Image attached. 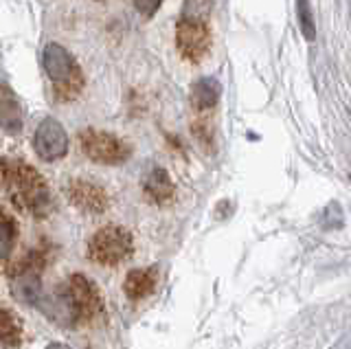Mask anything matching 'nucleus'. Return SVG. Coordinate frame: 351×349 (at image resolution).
I'll return each mask as SVG.
<instances>
[{
	"instance_id": "nucleus-15",
	"label": "nucleus",
	"mask_w": 351,
	"mask_h": 349,
	"mask_svg": "<svg viewBox=\"0 0 351 349\" xmlns=\"http://www.w3.org/2000/svg\"><path fill=\"white\" fill-rule=\"evenodd\" d=\"M296 9H299V20H301V27H303V34L305 38H314V25H312V14H310V7H307L305 0H299V5H296Z\"/></svg>"
},
{
	"instance_id": "nucleus-5",
	"label": "nucleus",
	"mask_w": 351,
	"mask_h": 349,
	"mask_svg": "<svg viewBox=\"0 0 351 349\" xmlns=\"http://www.w3.org/2000/svg\"><path fill=\"white\" fill-rule=\"evenodd\" d=\"M66 301H69L73 316L82 321H90L104 310V299L97 286L84 275H71L66 279Z\"/></svg>"
},
{
	"instance_id": "nucleus-1",
	"label": "nucleus",
	"mask_w": 351,
	"mask_h": 349,
	"mask_svg": "<svg viewBox=\"0 0 351 349\" xmlns=\"http://www.w3.org/2000/svg\"><path fill=\"white\" fill-rule=\"evenodd\" d=\"M0 176H3V187L7 189L9 200L16 204V209L38 217L53 211L55 204L49 184L29 163L11 156L0 158Z\"/></svg>"
},
{
	"instance_id": "nucleus-11",
	"label": "nucleus",
	"mask_w": 351,
	"mask_h": 349,
	"mask_svg": "<svg viewBox=\"0 0 351 349\" xmlns=\"http://www.w3.org/2000/svg\"><path fill=\"white\" fill-rule=\"evenodd\" d=\"M22 125V106L5 84H0V128L7 132H18Z\"/></svg>"
},
{
	"instance_id": "nucleus-9",
	"label": "nucleus",
	"mask_w": 351,
	"mask_h": 349,
	"mask_svg": "<svg viewBox=\"0 0 351 349\" xmlns=\"http://www.w3.org/2000/svg\"><path fill=\"white\" fill-rule=\"evenodd\" d=\"M143 193H145V198L154 204H167L173 198L176 187L167 171L160 167H154L145 176V180H143Z\"/></svg>"
},
{
	"instance_id": "nucleus-7",
	"label": "nucleus",
	"mask_w": 351,
	"mask_h": 349,
	"mask_svg": "<svg viewBox=\"0 0 351 349\" xmlns=\"http://www.w3.org/2000/svg\"><path fill=\"white\" fill-rule=\"evenodd\" d=\"M66 198L80 211L90 215H101L110 206V195L101 184L84 178H75L66 184Z\"/></svg>"
},
{
	"instance_id": "nucleus-8",
	"label": "nucleus",
	"mask_w": 351,
	"mask_h": 349,
	"mask_svg": "<svg viewBox=\"0 0 351 349\" xmlns=\"http://www.w3.org/2000/svg\"><path fill=\"white\" fill-rule=\"evenodd\" d=\"M33 147H36V154L47 163L66 156V152H69V136H66V130L62 128V123L55 121V119H44L38 125L36 134H33Z\"/></svg>"
},
{
	"instance_id": "nucleus-14",
	"label": "nucleus",
	"mask_w": 351,
	"mask_h": 349,
	"mask_svg": "<svg viewBox=\"0 0 351 349\" xmlns=\"http://www.w3.org/2000/svg\"><path fill=\"white\" fill-rule=\"evenodd\" d=\"M16 242V224L0 209V259H3Z\"/></svg>"
},
{
	"instance_id": "nucleus-13",
	"label": "nucleus",
	"mask_w": 351,
	"mask_h": 349,
	"mask_svg": "<svg viewBox=\"0 0 351 349\" xmlns=\"http://www.w3.org/2000/svg\"><path fill=\"white\" fill-rule=\"evenodd\" d=\"M219 99V84L211 77L200 80L191 88V106L195 110H211Z\"/></svg>"
},
{
	"instance_id": "nucleus-17",
	"label": "nucleus",
	"mask_w": 351,
	"mask_h": 349,
	"mask_svg": "<svg viewBox=\"0 0 351 349\" xmlns=\"http://www.w3.org/2000/svg\"><path fill=\"white\" fill-rule=\"evenodd\" d=\"M49 349H69V347H66V345H51Z\"/></svg>"
},
{
	"instance_id": "nucleus-12",
	"label": "nucleus",
	"mask_w": 351,
	"mask_h": 349,
	"mask_svg": "<svg viewBox=\"0 0 351 349\" xmlns=\"http://www.w3.org/2000/svg\"><path fill=\"white\" fill-rule=\"evenodd\" d=\"M25 336V327L18 319V314L9 308H0V345L3 347H18Z\"/></svg>"
},
{
	"instance_id": "nucleus-2",
	"label": "nucleus",
	"mask_w": 351,
	"mask_h": 349,
	"mask_svg": "<svg viewBox=\"0 0 351 349\" xmlns=\"http://www.w3.org/2000/svg\"><path fill=\"white\" fill-rule=\"evenodd\" d=\"M42 67L47 71L49 80L55 86V93H58L60 99H75L77 95L84 88V77L82 71L77 67V62L73 60V56L66 51L62 45H51L44 47L42 51Z\"/></svg>"
},
{
	"instance_id": "nucleus-10",
	"label": "nucleus",
	"mask_w": 351,
	"mask_h": 349,
	"mask_svg": "<svg viewBox=\"0 0 351 349\" xmlns=\"http://www.w3.org/2000/svg\"><path fill=\"white\" fill-rule=\"evenodd\" d=\"M156 270L154 268H136V270H130L128 277L123 281V290L130 299H145L154 292L156 288Z\"/></svg>"
},
{
	"instance_id": "nucleus-3",
	"label": "nucleus",
	"mask_w": 351,
	"mask_h": 349,
	"mask_svg": "<svg viewBox=\"0 0 351 349\" xmlns=\"http://www.w3.org/2000/svg\"><path fill=\"white\" fill-rule=\"evenodd\" d=\"M132 235L123 226H104L88 239V257L99 266H117L132 255Z\"/></svg>"
},
{
	"instance_id": "nucleus-4",
	"label": "nucleus",
	"mask_w": 351,
	"mask_h": 349,
	"mask_svg": "<svg viewBox=\"0 0 351 349\" xmlns=\"http://www.w3.org/2000/svg\"><path fill=\"white\" fill-rule=\"evenodd\" d=\"M80 145L84 154L101 165H119L130 158V145L123 139H119L104 130H93L88 128L80 134Z\"/></svg>"
},
{
	"instance_id": "nucleus-6",
	"label": "nucleus",
	"mask_w": 351,
	"mask_h": 349,
	"mask_svg": "<svg viewBox=\"0 0 351 349\" xmlns=\"http://www.w3.org/2000/svg\"><path fill=\"white\" fill-rule=\"evenodd\" d=\"M176 45H178L182 58L189 62H200L211 47V34H208L204 18L182 16L176 27Z\"/></svg>"
},
{
	"instance_id": "nucleus-16",
	"label": "nucleus",
	"mask_w": 351,
	"mask_h": 349,
	"mask_svg": "<svg viewBox=\"0 0 351 349\" xmlns=\"http://www.w3.org/2000/svg\"><path fill=\"white\" fill-rule=\"evenodd\" d=\"M162 0H134V7L143 16H154L156 14V9L160 7Z\"/></svg>"
}]
</instances>
